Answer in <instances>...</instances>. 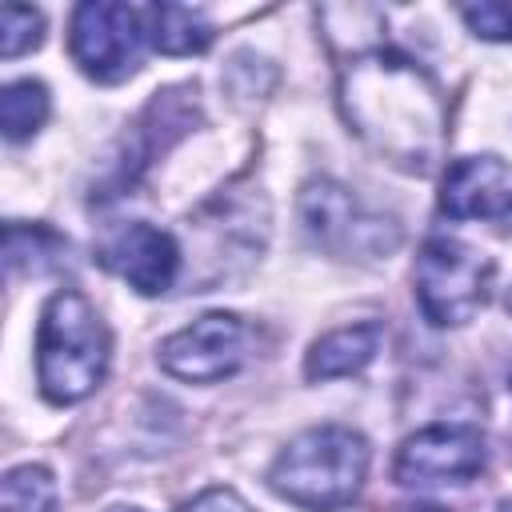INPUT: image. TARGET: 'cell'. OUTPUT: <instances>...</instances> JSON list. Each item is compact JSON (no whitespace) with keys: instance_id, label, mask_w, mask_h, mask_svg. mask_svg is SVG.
I'll use <instances>...</instances> for the list:
<instances>
[{"instance_id":"1","label":"cell","mask_w":512,"mask_h":512,"mask_svg":"<svg viewBox=\"0 0 512 512\" xmlns=\"http://www.w3.org/2000/svg\"><path fill=\"white\" fill-rule=\"evenodd\" d=\"M348 124L384 156L424 172L444 144V100L428 68L396 48L356 52L340 68Z\"/></svg>"},{"instance_id":"2","label":"cell","mask_w":512,"mask_h":512,"mask_svg":"<svg viewBox=\"0 0 512 512\" xmlns=\"http://www.w3.org/2000/svg\"><path fill=\"white\" fill-rule=\"evenodd\" d=\"M108 328L84 292L60 288L48 296L36 328V384L52 404L92 396L108 372Z\"/></svg>"},{"instance_id":"3","label":"cell","mask_w":512,"mask_h":512,"mask_svg":"<svg viewBox=\"0 0 512 512\" xmlns=\"http://www.w3.org/2000/svg\"><path fill=\"white\" fill-rule=\"evenodd\" d=\"M368 440L344 424H320L288 440L268 468V488L296 508L336 512L356 500L368 476Z\"/></svg>"},{"instance_id":"4","label":"cell","mask_w":512,"mask_h":512,"mask_svg":"<svg viewBox=\"0 0 512 512\" xmlns=\"http://www.w3.org/2000/svg\"><path fill=\"white\" fill-rule=\"evenodd\" d=\"M492 260L456 240V236H432L416 256V300L428 324L436 328H460L468 324L492 288Z\"/></svg>"},{"instance_id":"5","label":"cell","mask_w":512,"mask_h":512,"mask_svg":"<svg viewBox=\"0 0 512 512\" xmlns=\"http://www.w3.org/2000/svg\"><path fill=\"white\" fill-rule=\"evenodd\" d=\"M144 12L112 0H88L72 12L68 48L84 76L100 84H120L140 68Z\"/></svg>"},{"instance_id":"6","label":"cell","mask_w":512,"mask_h":512,"mask_svg":"<svg viewBox=\"0 0 512 512\" xmlns=\"http://www.w3.org/2000/svg\"><path fill=\"white\" fill-rule=\"evenodd\" d=\"M248 340H252V328L236 312H204L188 328L172 332L160 344L156 360L168 376L184 384H216L244 368Z\"/></svg>"},{"instance_id":"7","label":"cell","mask_w":512,"mask_h":512,"mask_svg":"<svg viewBox=\"0 0 512 512\" xmlns=\"http://www.w3.org/2000/svg\"><path fill=\"white\" fill-rule=\"evenodd\" d=\"M484 468V436L476 424L440 420L412 432L392 464L396 484L428 488V484H464Z\"/></svg>"},{"instance_id":"8","label":"cell","mask_w":512,"mask_h":512,"mask_svg":"<svg viewBox=\"0 0 512 512\" xmlns=\"http://www.w3.org/2000/svg\"><path fill=\"white\" fill-rule=\"evenodd\" d=\"M100 260H104V268H112L116 276H124L144 296L168 292L172 280H176V272H180V248H176V240L164 228H152L144 220L120 224L100 244Z\"/></svg>"},{"instance_id":"9","label":"cell","mask_w":512,"mask_h":512,"mask_svg":"<svg viewBox=\"0 0 512 512\" xmlns=\"http://www.w3.org/2000/svg\"><path fill=\"white\" fill-rule=\"evenodd\" d=\"M440 212L452 220H508L512 164L500 156H460L440 180Z\"/></svg>"},{"instance_id":"10","label":"cell","mask_w":512,"mask_h":512,"mask_svg":"<svg viewBox=\"0 0 512 512\" xmlns=\"http://www.w3.org/2000/svg\"><path fill=\"white\" fill-rule=\"evenodd\" d=\"M300 216H304V228L324 248H332V252H364L368 244L380 248V240H384L380 220L360 216L352 192L340 188V184H332V180L304 184V192H300Z\"/></svg>"},{"instance_id":"11","label":"cell","mask_w":512,"mask_h":512,"mask_svg":"<svg viewBox=\"0 0 512 512\" xmlns=\"http://www.w3.org/2000/svg\"><path fill=\"white\" fill-rule=\"evenodd\" d=\"M380 340H384V328L376 320H364V324H344L336 332H324L308 356H304V376L316 384V380H340V376H352L360 368H368L380 352Z\"/></svg>"},{"instance_id":"12","label":"cell","mask_w":512,"mask_h":512,"mask_svg":"<svg viewBox=\"0 0 512 512\" xmlns=\"http://www.w3.org/2000/svg\"><path fill=\"white\" fill-rule=\"evenodd\" d=\"M144 12V36L164 56H192L212 44V24L200 8L188 4H152Z\"/></svg>"},{"instance_id":"13","label":"cell","mask_w":512,"mask_h":512,"mask_svg":"<svg viewBox=\"0 0 512 512\" xmlns=\"http://www.w3.org/2000/svg\"><path fill=\"white\" fill-rule=\"evenodd\" d=\"M48 120V88L40 80H12L0 96V124L12 144L28 140Z\"/></svg>"},{"instance_id":"14","label":"cell","mask_w":512,"mask_h":512,"mask_svg":"<svg viewBox=\"0 0 512 512\" xmlns=\"http://www.w3.org/2000/svg\"><path fill=\"white\" fill-rule=\"evenodd\" d=\"M60 252H64V240H60L52 228H44V224H32V228L8 224V272H12V276L24 272V268H28V272L52 268Z\"/></svg>"},{"instance_id":"15","label":"cell","mask_w":512,"mask_h":512,"mask_svg":"<svg viewBox=\"0 0 512 512\" xmlns=\"http://www.w3.org/2000/svg\"><path fill=\"white\" fill-rule=\"evenodd\" d=\"M4 512H56V480L40 464H20L4 476Z\"/></svg>"},{"instance_id":"16","label":"cell","mask_w":512,"mask_h":512,"mask_svg":"<svg viewBox=\"0 0 512 512\" xmlns=\"http://www.w3.org/2000/svg\"><path fill=\"white\" fill-rule=\"evenodd\" d=\"M0 20H4V32H0V52H4V60H16L20 52L36 48L40 36H44V16H40V8L4 4Z\"/></svg>"},{"instance_id":"17","label":"cell","mask_w":512,"mask_h":512,"mask_svg":"<svg viewBox=\"0 0 512 512\" xmlns=\"http://www.w3.org/2000/svg\"><path fill=\"white\" fill-rule=\"evenodd\" d=\"M460 16L480 40H512V0H480Z\"/></svg>"},{"instance_id":"18","label":"cell","mask_w":512,"mask_h":512,"mask_svg":"<svg viewBox=\"0 0 512 512\" xmlns=\"http://www.w3.org/2000/svg\"><path fill=\"white\" fill-rule=\"evenodd\" d=\"M180 512H252V508L236 488H208L196 500H188Z\"/></svg>"},{"instance_id":"19","label":"cell","mask_w":512,"mask_h":512,"mask_svg":"<svg viewBox=\"0 0 512 512\" xmlns=\"http://www.w3.org/2000/svg\"><path fill=\"white\" fill-rule=\"evenodd\" d=\"M404 512H444V508H432V504H416V508H404Z\"/></svg>"},{"instance_id":"20","label":"cell","mask_w":512,"mask_h":512,"mask_svg":"<svg viewBox=\"0 0 512 512\" xmlns=\"http://www.w3.org/2000/svg\"><path fill=\"white\" fill-rule=\"evenodd\" d=\"M508 460H512V424H508Z\"/></svg>"},{"instance_id":"21","label":"cell","mask_w":512,"mask_h":512,"mask_svg":"<svg viewBox=\"0 0 512 512\" xmlns=\"http://www.w3.org/2000/svg\"><path fill=\"white\" fill-rule=\"evenodd\" d=\"M108 512H140V508H108Z\"/></svg>"},{"instance_id":"22","label":"cell","mask_w":512,"mask_h":512,"mask_svg":"<svg viewBox=\"0 0 512 512\" xmlns=\"http://www.w3.org/2000/svg\"><path fill=\"white\" fill-rule=\"evenodd\" d=\"M508 312H512V288H508Z\"/></svg>"},{"instance_id":"23","label":"cell","mask_w":512,"mask_h":512,"mask_svg":"<svg viewBox=\"0 0 512 512\" xmlns=\"http://www.w3.org/2000/svg\"><path fill=\"white\" fill-rule=\"evenodd\" d=\"M504 512H512V508H504Z\"/></svg>"}]
</instances>
